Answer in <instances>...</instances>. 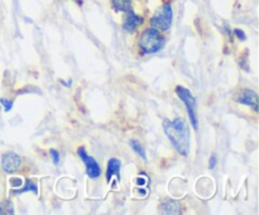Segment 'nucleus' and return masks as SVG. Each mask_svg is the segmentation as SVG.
Wrapping results in <instances>:
<instances>
[{"label": "nucleus", "instance_id": "obj_17", "mask_svg": "<svg viewBox=\"0 0 259 215\" xmlns=\"http://www.w3.org/2000/svg\"><path fill=\"white\" fill-rule=\"evenodd\" d=\"M217 163H218L217 156H215V154H212L211 158H210V161H209V168L214 169L215 167H217Z\"/></svg>", "mask_w": 259, "mask_h": 215}, {"label": "nucleus", "instance_id": "obj_9", "mask_svg": "<svg viewBox=\"0 0 259 215\" xmlns=\"http://www.w3.org/2000/svg\"><path fill=\"white\" fill-rule=\"evenodd\" d=\"M120 167L121 163L118 158H110L106 167V182H110L113 176L116 177L118 181H120Z\"/></svg>", "mask_w": 259, "mask_h": 215}, {"label": "nucleus", "instance_id": "obj_2", "mask_svg": "<svg viewBox=\"0 0 259 215\" xmlns=\"http://www.w3.org/2000/svg\"><path fill=\"white\" fill-rule=\"evenodd\" d=\"M139 47L147 55H152V53H157L163 48L166 39L161 32L154 28H148V29L143 30V33L139 37Z\"/></svg>", "mask_w": 259, "mask_h": 215}, {"label": "nucleus", "instance_id": "obj_11", "mask_svg": "<svg viewBox=\"0 0 259 215\" xmlns=\"http://www.w3.org/2000/svg\"><path fill=\"white\" fill-rule=\"evenodd\" d=\"M111 5L116 12H128L132 10V2L133 0H110Z\"/></svg>", "mask_w": 259, "mask_h": 215}, {"label": "nucleus", "instance_id": "obj_8", "mask_svg": "<svg viewBox=\"0 0 259 215\" xmlns=\"http://www.w3.org/2000/svg\"><path fill=\"white\" fill-rule=\"evenodd\" d=\"M143 24V18L141 15L136 14L133 10H128L126 12L125 20H124V30L128 33H134L137 30V28L141 27Z\"/></svg>", "mask_w": 259, "mask_h": 215}, {"label": "nucleus", "instance_id": "obj_10", "mask_svg": "<svg viewBox=\"0 0 259 215\" xmlns=\"http://www.w3.org/2000/svg\"><path fill=\"white\" fill-rule=\"evenodd\" d=\"M159 211L162 214H180L181 212V204L176 200L166 199L159 205Z\"/></svg>", "mask_w": 259, "mask_h": 215}, {"label": "nucleus", "instance_id": "obj_5", "mask_svg": "<svg viewBox=\"0 0 259 215\" xmlns=\"http://www.w3.org/2000/svg\"><path fill=\"white\" fill-rule=\"evenodd\" d=\"M77 154L80 156L81 161L85 163L86 174H88V176L93 180L100 177V175H101L100 166H99L98 162L95 161V158H93L91 156H89L88 152L85 151V148H83V147H80V148H78Z\"/></svg>", "mask_w": 259, "mask_h": 215}, {"label": "nucleus", "instance_id": "obj_16", "mask_svg": "<svg viewBox=\"0 0 259 215\" xmlns=\"http://www.w3.org/2000/svg\"><path fill=\"white\" fill-rule=\"evenodd\" d=\"M50 154H51V157H52V162H53V163H55V164L60 163V153H58V152L56 151V149H51Z\"/></svg>", "mask_w": 259, "mask_h": 215}, {"label": "nucleus", "instance_id": "obj_7", "mask_svg": "<svg viewBox=\"0 0 259 215\" xmlns=\"http://www.w3.org/2000/svg\"><path fill=\"white\" fill-rule=\"evenodd\" d=\"M238 103L243 104V105H247L249 108H252L253 110L257 113L258 111V94L255 91L250 90V89H245L242 93L238 95V98L235 99Z\"/></svg>", "mask_w": 259, "mask_h": 215}, {"label": "nucleus", "instance_id": "obj_18", "mask_svg": "<svg viewBox=\"0 0 259 215\" xmlns=\"http://www.w3.org/2000/svg\"><path fill=\"white\" fill-rule=\"evenodd\" d=\"M234 34L237 35L238 38H240L242 40H245V37H247V35H245V33L243 32L242 29H234Z\"/></svg>", "mask_w": 259, "mask_h": 215}, {"label": "nucleus", "instance_id": "obj_12", "mask_svg": "<svg viewBox=\"0 0 259 215\" xmlns=\"http://www.w3.org/2000/svg\"><path fill=\"white\" fill-rule=\"evenodd\" d=\"M129 146L132 147V149H133V151L136 152V153L138 154L143 161H147L146 151H144V148L142 147V144L139 143L138 141H136V139H131V141H129Z\"/></svg>", "mask_w": 259, "mask_h": 215}, {"label": "nucleus", "instance_id": "obj_13", "mask_svg": "<svg viewBox=\"0 0 259 215\" xmlns=\"http://www.w3.org/2000/svg\"><path fill=\"white\" fill-rule=\"evenodd\" d=\"M0 214H14V205L12 200H4L0 204Z\"/></svg>", "mask_w": 259, "mask_h": 215}, {"label": "nucleus", "instance_id": "obj_3", "mask_svg": "<svg viewBox=\"0 0 259 215\" xmlns=\"http://www.w3.org/2000/svg\"><path fill=\"white\" fill-rule=\"evenodd\" d=\"M174 19V10L171 4H163L151 18V27L159 32H166L171 28Z\"/></svg>", "mask_w": 259, "mask_h": 215}, {"label": "nucleus", "instance_id": "obj_4", "mask_svg": "<svg viewBox=\"0 0 259 215\" xmlns=\"http://www.w3.org/2000/svg\"><path fill=\"white\" fill-rule=\"evenodd\" d=\"M176 94L180 98V100L186 106L187 114H189L190 121H191L194 129L199 128V119H197V108H196V99L194 98L191 91L184 86H176Z\"/></svg>", "mask_w": 259, "mask_h": 215}, {"label": "nucleus", "instance_id": "obj_6", "mask_svg": "<svg viewBox=\"0 0 259 215\" xmlns=\"http://www.w3.org/2000/svg\"><path fill=\"white\" fill-rule=\"evenodd\" d=\"M22 166V157L15 152H7L2 157V168L7 174H13Z\"/></svg>", "mask_w": 259, "mask_h": 215}, {"label": "nucleus", "instance_id": "obj_15", "mask_svg": "<svg viewBox=\"0 0 259 215\" xmlns=\"http://www.w3.org/2000/svg\"><path fill=\"white\" fill-rule=\"evenodd\" d=\"M0 104H2L5 111H9L12 110L14 103H13V100H9V99H0Z\"/></svg>", "mask_w": 259, "mask_h": 215}, {"label": "nucleus", "instance_id": "obj_1", "mask_svg": "<svg viewBox=\"0 0 259 215\" xmlns=\"http://www.w3.org/2000/svg\"><path fill=\"white\" fill-rule=\"evenodd\" d=\"M164 134L168 137L172 146L181 156L186 157L190 153V129L184 118H176L174 120H163Z\"/></svg>", "mask_w": 259, "mask_h": 215}, {"label": "nucleus", "instance_id": "obj_14", "mask_svg": "<svg viewBox=\"0 0 259 215\" xmlns=\"http://www.w3.org/2000/svg\"><path fill=\"white\" fill-rule=\"evenodd\" d=\"M25 191H33L34 194H38L37 185H35L34 182L32 181V180L28 179L27 181H25L24 186H23L20 190H18V191H15V192H17V194H22V192H25Z\"/></svg>", "mask_w": 259, "mask_h": 215}]
</instances>
